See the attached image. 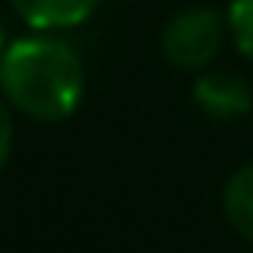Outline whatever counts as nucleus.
Wrapping results in <instances>:
<instances>
[{"label":"nucleus","mask_w":253,"mask_h":253,"mask_svg":"<svg viewBox=\"0 0 253 253\" xmlns=\"http://www.w3.org/2000/svg\"><path fill=\"white\" fill-rule=\"evenodd\" d=\"M84 63L56 32L18 39L0 56V90L35 122H63L84 101Z\"/></svg>","instance_id":"f257e3e1"},{"label":"nucleus","mask_w":253,"mask_h":253,"mask_svg":"<svg viewBox=\"0 0 253 253\" xmlns=\"http://www.w3.org/2000/svg\"><path fill=\"white\" fill-rule=\"evenodd\" d=\"M225 18L211 7H187L170 18L163 28V56L177 70H205L222 42H225Z\"/></svg>","instance_id":"f03ea898"},{"label":"nucleus","mask_w":253,"mask_h":253,"mask_svg":"<svg viewBox=\"0 0 253 253\" xmlns=\"http://www.w3.org/2000/svg\"><path fill=\"white\" fill-rule=\"evenodd\" d=\"M194 104L215 122H236L250 111L253 97L243 77L225 70H208L194 80Z\"/></svg>","instance_id":"7ed1b4c3"},{"label":"nucleus","mask_w":253,"mask_h":253,"mask_svg":"<svg viewBox=\"0 0 253 253\" xmlns=\"http://www.w3.org/2000/svg\"><path fill=\"white\" fill-rule=\"evenodd\" d=\"M11 7L35 32H66L84 25L101 0H11Z\"/></svg>","instance_id":"20e7f679"},{"label":"nucleus","mask_w":253,"mask_h":253,"mask_svg":"<svg viewBox=\"0 0 253 253\" xmlns=\"http://www.w3.org/2000/svg\"><path fill=\"white\" fill-rule=\"evenodd\" d=\"M225 218L246 239H253V163L236 170L225 184Z\"/></svg>","instance_id":"39448f33"},{"label":"nucleus","mask_w":253,"mask_h":253,"mask_svg":"<svg viewBox=\"0 0 253 253\" xmlns=\"http://www.w3.org/2000/svg\"><path fill=\"white\" fill-rule=\"evenodd\" d=\"M225 28L232 45L253 63V0H232L225 11Z\"/></svg>","instance_id":"423d86ee"},{"label":"nucleus","mask_w":253,"mask_h":253,"mask_svg":"<svg viewBox=\"0 0 253 253\" xmlns=\"http://www.w3.org/2000/svg\"><path fill=\"white\" fill-rule=\"evenodd\" d=\"M11 146H14V122H11V111H7V104L0 101V167L7 163V156H11Z\"/></svg>","instance_id":"0eeeda50"},{"label":"nucleus","mask_w":253,"mask_h":253,"mask_svg":"<svg viewBox=\"0 0 253 253\" xmlns=\"http://www.w3.org/2000/svg\"><path fill=\"white\" fill-rule=\"evenodd\" d=\"M4 49H7V45H4V28H0V56H4Z\"/></svg>","instance_id":"6e6552de"}]
</instances>
